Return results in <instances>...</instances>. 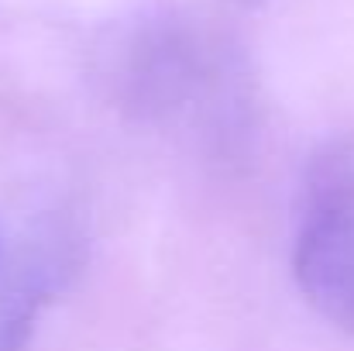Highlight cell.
<instances>
[{
  "label": "cell",
  "instance_id": "6da1fadb",
  "mask_svg": "<svg viewBox=\"0 0 354 351\" xmlns=\"http://www.w3.org/2000/svg\"><path fill=\"white\" fill-rule=\"evenodd\" d=\"M292 276L303 300L354 338V138L330 141L306 169L296 207Z\"/></svg>",
  "mask_w": 354,
  "mask_h": 351
},
{
  "label": "cell",
  "instance_id": "7a4b0ae2",
  "mask_svg": "<svg viewBox=\"0 0 354 351\" xmlns=\"http://www.w3.org/2000/svg\"><path fill=\"white\" fill-rule=\"evenodd\" d=\"M41 303H45V289H41V286H31V289H24V293L10 303L7 314H0V351L28 348V338L35 334Z\"/></svg>",
  "mask_w": 354,
  "mask_h": 351
},
{
  "label": "cell",
  "instance_id": "3957f363",
  "mask_svg": "<svg viewBox=\"0 0 354 351\" xmlns=\"http://www.w3.org/2000/svg\"><path fill=\"white\" fill-rule=\"evenodd\" d=\"M237 3H248L251 7V3H261V0H237Z\"/></svg>",
  "mask_w": 354,
  "mask_h": 351
}]
</instances>
